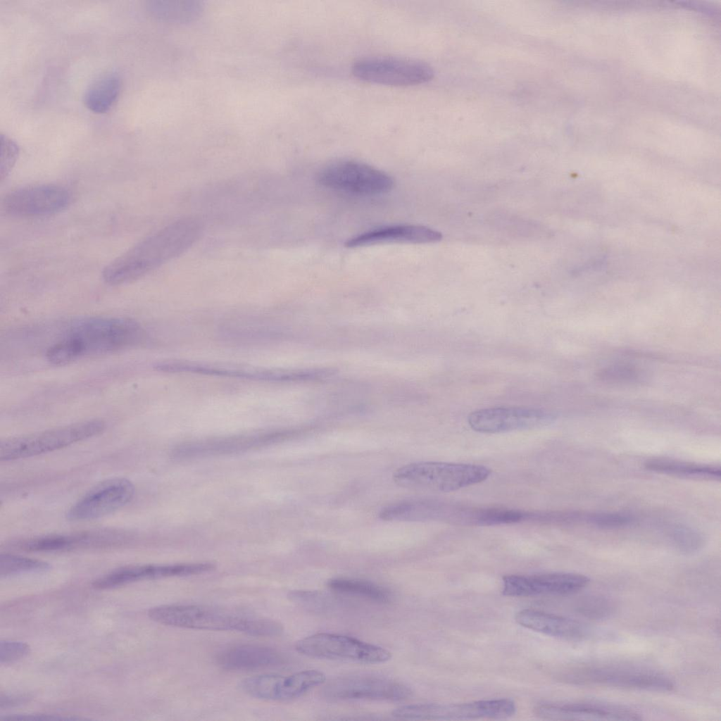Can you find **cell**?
Returning <instances> with one entry per match:
<instances>
[{"label": "cell", "instance_id": "6da1fadb", "mask_svg": "<svg viewBox=\"0 0 721 721\" xmlns=\"http://www.w3.org/2000/svg\"><path fill=\"white\" fill-rule=\"evenodd\" d=\"M141 325L128 318L90 317L74 320L45 353L54 365L130 348L144 339Z\"/></svg>", "mask_w": 721, "mask_h": 721}, {"label": "cell", "instance_id": "7a4b0ae2", "mask_svg": "<svg viewBox=\"0 0 721 721\" xmlns=\"http://www.w3.org/2000/svg\"><path fill=\"white\" fill-rule=\"evenodd\" d=\"M203 232L202 221L184 217L165 225L107 265L104 281L111 285L133 282L191 248Z\"/></svg>", "mask_w": 721, "mask_h": 721}, {"label": "cell", "instance_id": "3957f363", "mask_svg": "<svg viewBox=\"0 0 721 721\" xmlns=\"http://www.w3.org/2000/svg\"><path fill=\"white\" fill-rule=\"evenodd\" d=\"M149 617L165 625L211 631H234L258 637L280 635L278 622L233 608L203 604H173L151 608Z\"/></svg>", "mask_w": 721, "mask_h": 721}, {"label": "cell", "instance_id": "277c9868", "mask_svg": "<svg viewBox=\"0 0 721 721\" xmlns=\"http://www.w3.org/2000/svg\"><path fill=\"white\" fill-rule=\"evenodd\" d=\"M491 470L484 465L444 462H418L399 468L394 482L406 488L451 492L486 480Z\"/></svg>", "mask_w": 721, "mask_h": 721}, {"label": "cell", "instance_id": "5b68a950", "mask_svg": "<svg viewBox=\"0 0 721 721\" xmlns=\"http://www.w3.org/2000/svg\"><path fill=\"white\" fill-rule=\"evenodd\" d=\"M105 428L103 420L92 419L6 439L0 444V459L9 461L49 453L96 436Z\"/></svg>", "mask_w": 721, "mask_h": 721}, {"label": "cell", "instance_id": "8992f818", "mask_svg": "<svg viewBox=\"0 0 721 721\" xmlns=\"http://www.w3.org/2000/svg\"><path fill=\"white\" fill-rule=\"evenodd\" d=\"M568 682L630 689L668 692L674 684L665 675L648 668L624 665H591L570 670L563 676Z\"/></svg>", "mask_w": 721, "mask_h": 721}, {"label": "cell", "instance_id": "52a82bcc", "mask_svg": "<svg viewBox=\"0 0 721 721\" xmlns=\"http://www.w3.org/2000/svg\"><path fill=\"white\" fill-rule=\"evenodd\" d=\"M515 703L507 698L453 704H413L399 707L392 715L401 720H468L503 719L513 715Z\"/></svg>", "mask_w": 721, "mask_h": 721}, {"label": "cell", "instance_id": "ba28073f", "mask_svg": "<svg viewBox=\"0 0 721 721\" xmlns=\"http://www.w3.org/2000/svg\"><path fill=\"white\" fill-rule=\"evenodd\" d=\"M351 73L362 81L395 87L423 84L434 74L432 68L422 61L386 56L359 59L353 64Z\"/></svg>", "mask_w": 721, "mask_h": 721}, {"label": "cell", "instance_id": "9c48e42d", "mask_svg": "<svg viewBox=\"0 0 721 721\" xmlns=\"http://www.w3.org/2000/svg\"><path fill=\"white\" fill-rule=\"evenodd\" d=\"M296 649L306 656L376 664L389 660L388 650L356 638L332 633H317L298 641Z\"/></svg>", "mask_w": 721, "mask_h": 721}, {"label": "cell", "instance_id": "30bf717a", "mask_svg": "<svg viewBox=\"0 0 721 721\" xmlns=\"http://www.w3.org/2000/svg\"><path fill=\"white\" fill-rule=\"evenodd\" d=\"M318 180L325 187L355 195L382 194L394 187V180L387 174L353 160L328 164L319 173Z\"/></svg>", "mask_w": 721, "mask_h": 721}, {"label": "cell", "instance_id": "8fae6325", "mask_svg": "<svg viewBox=\"0 0 721 721\" xmlns=\"http://www.w3.org/2000/svg\"><path fill=\"white\" fill-rule=\"evenodd\" d=\"M322 693L331 699L401 701L410 697L412 691L405 684L385 677L359 674L329 682Z\"/></svg>", "mask_w": 721, "mask_h": 721}, {"label": "cell", "instance_id": "7c38bea8", "mask_svg": "<svg viewBox=\"0 0 721 721\" xmlns=\"http://www.w3.org/2000/svg\"><path fill=\"white\" fill-rule=\"evenodd\" d=\"M134 487L127 479L114 477L104 480L86 492L68 510L70 520L96 519L111 514L131 501Z\"/></svg>", "mask_w": 721, "mask_h": 721}, {"label": "cell", "instance_id": "4fadbf2b", "mask_svg": "<svg viewBox=\"0 0 721 721\" xmlns=\"http://www.w3.org/2000/svg\"><path fill=\"white\" fill-rule=\"evenodd\" d=\"M325 674L317 670H302L289 675H263L244 679L239 684L242 691L263 700L287 701L298 698L311 689L322 684Z\"/></svg>", "mask_w": 721, "mask_h": 721}, {"label": "cell", "instance_id": "5bb4252c", "mask_svg": "<svg viewBox=\"0 0 721 721\" xmlns=\"http://www.w3.org/2000/svg\"><path fill=\"white\" fill-rule=\"evenodd\" d=\"M555 417L543 409L530 407H496L483 408L469 414L468 422L475 431L501 433L543 427Z\"/></svg>", "mask_w": 721, "mask_h": 721}, {"label": "cell", "instance_id": "9a60e30c", "mask_svg": "<svg viewBox=\"0 0 721 721\" xmlns=\"http://www.w3.org/2000/svg\"><path fill=\"white\" fill-rule=\"evenodd\" d=\"M294 434L292 430H268L194 441L177 447L173 456L177 458H192L239 453L278 443Z\"/></svg>", "mask_w": 721, "mask_h": 721}, {"label": "cell", "instance_id": "2e32d148", "mask_svg": "<svg viewBox=\"0 0 721 721\" xmlns=\"http://www.w3.org/2000/svg\"><path fill=\"white\" fill-rule=\"evenodd\" d=\"M70 201L71 194L65 187L41 184L11 192L4 197L2 206L13 215L42 216L64 210Z\"/></svg>", "mask_w": 721, "mask_h": 721}, {"label": "cell", "instance_id": "e0dca14e", "mask_svg": "<svg viewBox=\"0 0 721 721\" xmlns=\"http://www.w3.org/2000/svg\"><path fill=\"white\" fill-rule=\"evenodd\" d=\"M589 581L588 577L573 572L509 575L503 577L502 592L513 597L568 595L582 590Z\"/></svg>", "mask_w": 721, "mask_h": 721}, {"label": "cell", "instance_id": "ac0fdd59", "mask_svg": "<svg viewBox=\"0 0 721 721\" xmlns=\"http://www.w3.org/2000/svg\"><path fill=\"white\" fill-rule=\"evenodd\" d=\"M535 715L551 720H638L641 715L627 707L600 703H544Z\"/></svg>", "mask_w": 721, "mask_h": 721}, {"label": "cell", "instance_id": "d6986e66", "mask_svg": "<svg viewBox=\"0 0 721 721\" xmlns=\"http://www.w3.org/2000/svg\"><path fill=\"white\" fill-rule=\"evenodd\" d=\"M214 568L211 563L131 565L109 572L107 581L112 587H117L144 579L199 575Z\"/></svg>", "mask_w": 721, "mask_h": 721}, {"label": "cell", "instance_id": "ffe728a7", "mask_svg": "<svg viewBox=\"0 0 721 721\" xmlns=\"http://www.w3.org/2000/svg\"><path fill=\"white\" fill-rule=\"evenodd\" d=\"M440 232L418 225H396L374 229L356 237L345 243L348 248H356L386 243L426 244L441 240Z\"/></svg>", "mask_w": 721, "mask_h": 721}, {"label": "cell", "instance_id": "44dd1931", "mask_svg": "<svg viewBox=\"0 0 721 721\" xmlns=\"http://www.w3.org/2000/svg\"><path fill=\"white\" fill-rule=\"evenodd\" d=\"M515 619L527 629L566 640H581L589 632L585 625L577 620L534 609L519 611Z\"/></svg>", "mask_w": 721, "mask_h": 721}, {"label": "cell", "instance_id": "7402d4cb", "mask_svg": "<svg viewBox=\"0 0 721 721\" xmlns=\"http://www.w3.org/2000/svg\"><path fill=\"white\" fill-rule=\"evenodd\" d=\"M216 662L221 667L234 671L254 670L278 666L284 658L275 648L255 644H239L220 651Z\"/></svg>", "mask_w": 721, "mask_h": 721}, {"label": "cell", "instance_id": "603a6c76", "mask_svg": "<svg viewBox=\"0 0 721 721\" xmlns=\"http://www.w3.org/2000/svg\"><path fill=\"white\" fill-rule=\"evenodd\" d=\"M167 369L169 372L173 373L190 372L267 382L290 380L300 376L297 373L291 372L225 368L183 360L169 361Z\"/></svg>", "mask_w": 721, "mask_h": 721}, {"label": "cell", "instance_id": "cb8c5ba5", "mask_svg": "<svg viewBox=\"0 0 721 721\" xmlns=\"http://www.w3.org/2000/svg\"><path fill=\"white\" fill-rule=\"evenodd\" d=\"M115 542L113 531H89L71 534L37 537L35 547L37 551H59L87 546H107Z\"/></svg>", "mask_w": 721, "mask_h": 721}, {"label": "cell", "instance_id": "d4e9b609", "mask_svg": "<svg viewBox=\"0 0 721 721\" xmlns=\"http://www.w3.org/2000/svg\"><path fill=\"white\" fill-rule=\"evenodd\" d=\"M120 86V77L116 73L107 72L99 75L85 91V106L94 113L107 112L116 101Z\"/></svg>", "mask_w": 721, "mask_h": 721}, {"label": "cell", "instance_id": "484cf974", "mask_svg": "<svg viewBox=\"0 0 721 721\" xmlns=\"http://www.w3.org/2000/svg\"><path fill=\"white\" fill-rule=\"evenodd\" d=\"M646 469L682 477L719 480L720 467L670 459H651L645 463Z\"/></svg>", "mask_w": 721, "mask_h": 721}, {"label": "cell", "instance_id": "4316f807", "mask_svg": "<svg viewBox=\"0 0 721 721\" xmlns=\"http://www.w3.org/2000/svg\"><path fill=\"white\" fill-rule=\"evenodd\" d=\"M150 13L161 20L175 23H188L198 18L203 10L199 1H151Z\"/></svg>", "mask_w": 721, "mask_h": 721}, {"label": "cell", "instance_id": "83f0119b", "mask_svg": "<svg viewBox=\"0 0 721 721\" xmlns=\"http://www.w3.org/2000/svg\"><path fill=\"white\" fill-rule=\"evenodd\" d=\"M327 587L336 592L359 596L370 601L387 603L391 594L385 588L363 579L337 577L327 582Z\"/></svg>", "mask_w": 721, "mask_h": 721}, {"label": "cell", "instance_id": "f1b7e54d", "mask_svg": "<svg viewBox=\"0 0 721 721\" xmlns=\"http://www.w3.org/2000/svg\"><path fill=\"white\" fill-rule=\"evenodd\" d=\"M50 568L46 562L11 553L0 555V576L8 577L23 572L45 571Z\"/></svg>", "mask_w": 721, "mask_h": 721}, {"label": "cell", "instance_id": "f546056e", "mask_svg": "<svg viewBox=\"0 0 721 721\" xmlns=\"http://www.w3.org/2000/svg\"><path fill=\"white\" fill-rule=\"evenodd\" d=\"M522 512L503 508H491L479 511L475 515V520L481 525H496L510 524L523 519Z\"/></svg>", "mask_w": 721, "mask_h": 721}, {"label": "cell", "instance_id": "4dcf8cb0", "mask_svg": "<svg viewBox=\"0 0 721 721\" xmlns=\"http://www.w3.org/2000/svg\"><path fill=\"white\" fill-rule=\"evenodd\" d=\"M19 153L18 144L6 135H1V181L10 173Z\"/></svg>", "mask_w": 721, "mask_h": 721}, {"label": "cell", "instance_id": "1f68e13d", "mask_svg": "<svg viewBox=\"0 0 721 721\" xmlns=\"http://www.w3.org/2000/svg\"><path fill=\"white\" fill-rule=\"evenodd\" d=\"M579 609L584 615L589 617L603 618L612 613L613 606L606 598L589 596L582 602Z\"/></svg>", "mask_w": 721, "mask_h": 721}, {"label": "cell", "instance_id": "d6a6232c", "mask_svg": "<svg viewBox=\"0 0 721 721\" xmlns=\"http://www.w3.org/2000/svg\"><path fill=\"white\" fill-rule=\"evenodd\" d=\"M1 663H8L24 658L30 652L29 646L21 641H1Z\"/></svg>", "mask_w": 721, "mask_h": 721}, {"label": "cell", "instance_id": "836d02e7", "mask_svg": "<svg viewBox=\"0 0 721 721\" xmlns=\"http://www.w3.org/2000/svg\"><path fill=\"white\" fill-rule=\"evenodd\" d=\"M323 597L316 591L306 590H293L287 595V598L293 603L308 608H316L318 606L322 607L324 603Z\"/></svg>", "mask_w": 721, "mask_h": 721}, {"label": "cell", "instance_id": "e575fe53", "mask_svg": "<svg viewBox=\"0 0 721 721\" xmlns=\"http://www.w3.org/2000/svg\"><path fill=\"white\" fill-rule=\"evenodd\" d=\"M603 380L614 382L632 380L637 377L636 372L631 368L625 365L613 366L603 370L599 374Z\"/></svg>", "mask_w": 721, "mask_h": 721}, {"label": "cell", "instance_id": "d590c367", "mask_svg": "<svg viewBox=\"0 0 721 721\" xmlns=\"http://www.w3.org/2000/svg\"><path fill=\"white\" fill-rule=\"evenodd\" d=\"M2 720H25V721H46V720H80V717H65L59 715H48V714H16L10 715L4 717H1Z\"/></svg>", "mask_w": 721, "mask_h": 721}, {"label": "cell", "instance_id": "8d00e7d4", "mask_svg": "<svg viewBox=\"0 0 721 721\" xmlns=\"http://www.w3.org/2000/svg\"><path fill=\"white\" fill-rule=\"evenodd\" d=\"M25 700H26V698H25L23 696L22 697V696H6L4 698L3 696H1V708H3L11 707V706H16V705L20 704L22 703H24L25 701Z\"/></svg>", "mask_w": 721, "mask_h": 721}]
</instances>
